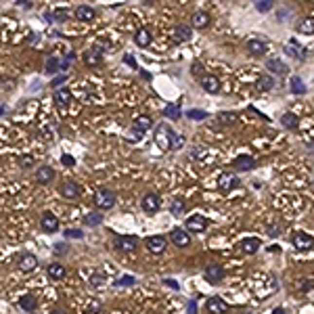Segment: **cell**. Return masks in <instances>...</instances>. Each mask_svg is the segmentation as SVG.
<instances>
[{"label": "cell", "mask_w": 314, "mask_h": 314, "mask_svg": "<svg viewBox=\"0 0 314 314\" xmlns=\"http://www.w3.org/2000/svg\"><path fill=\"white\" fill-rule=\"evenodd\" d=\"M193 36V27L191 25H185V23H180L174 27V32H172V40L174 42H186V40H191Z\"/></svg>", "instance_id": "obj_16"}, {"label": "cell", "mask_w": 314, "mask_h": 314, "mask_svg": "<svg viewBox=\"0 0 314 314\" xmlns=\"http://www.w3.org/2000/svg\"><path fill=\"white\" fill-rule=\"evenodd\" d=\"M90 285H92V287H103L105 285V275L103 272H94V275L90 277Z\"/></svg>", "instance_id": "obj_40"}, {"label": "cell", "mask_w": 314, "mask_h": 314, "mask_svg": "<svg viewBox=\"0 0 314 314\" xmlns=\"http://www.w3.org/2000/svg\"><path fill=\"white\" fill-rule=\"evenodd\" d=\"M0 82H2V78H0Z\"/></svg>", "instance_id": "obj_57"}, {"label": "cell", "mask_w": 314, "mask_h": 314, "mask_svg": "<svg viewBox=\"0 0 314 314\" xmlns=\"http://www.w3.org/2000/svg\"><path fill=\"white\" fill-rule=\"evenodd\" d=\"M103 61V53L96 48V51H88V53H84V63H86L88 67H94V65H99V63Z\"/></svg>", "instance_id": "obj_28"}, {"label": "cell", "mask_w": 314, "mask_h": 314, "mask_svg": "<svg viewBox=\"0 0 314 314\" xmlns=\"http://www.w3.org/2000/svg\"><path fill=\"white\" fill-rule=\"evenodd\" d=\"M283 230V226H268V233H270V237H277L278 233Z\"/></svg>", "instance_id": "obj_51"}, {"label": "cell", "mask_w": 314, "mask_h": 314, "mask_svg": "<svg viewBox=\"0 0 314 314\" xmlns=\"http://www.w3.org/2000/svg\"><path fill=\"white\" fill-rule=\"evenodd\" d=\"M260 245H262L260 239H256V237H247V239L241 243V251L243 254H247V256H254L256 251L260 249Z\"/></svg>", "instance_id": "obj_25"}, {"label": "cell", "mask_w": 314, "mask_h": 314, "mask_svg": "<svg viewBox=\"0 0 314 314\" xmlns=\"http://www.w3.org/2000/svg\"><path fill=\"white\" fill-rule=\"evenodd\" d=\"M170 241L176 247H188L191 245V237H188V230H185V228H172Z\"/></svg>", "instance_id": "obj_12"}, {"label": "cell", "mask_w": 314, "mask_h": 314, "mask_svg": "<svg viewBox=\"0 0 314 314\" xmlns=\"http://www.w3.org/2000/svg\"><path fill=\"white\" fill-rule=\"evenodd\" d=\"M186 117H191V120H205V117H207V111L191 109V111H186Z\"/></svg>", "instance_id": "obj_41"}, {"label": "cell", "mask_w": 314, "mask_h": 314, "mask_svg": "<svg viewBox=\"0 0 314 314\" xmlns=\"http://www.w3.org/2000/svg\"><path fill=\"white\" fill-rule=\"evenodd\" d=\"M291 90H293V92H296V94H304V92H306L304 82L299 80V78H296V75H293V78H291Z\"/></svg>", "instance_id": "obj_36"}, {"label": "cell", "mask_w": 314, "mask_h": 314, "mask_svg": "<svg viewBox=\"0 0 314 314\" xmlns=\"http://www.w3.org/2000/svg\"><path fill=\"white\" fill-rule=\"evenodd\" d=\"M61 195L65 199H75V197H80V193H82V186L78 183H74V180H65V183L61 185Z\"/></svg>", "instance_id": "obj_15"}, {"label": "cell", "mask_w": 314, "mask_h": 314, "mask_svg": "<svg viewBox=\"0 0 314 314\" xmlns=\"http://www.w3.org/2000/svg\"><path fill=\"white\" fill-rule=\"evenodd\" d=\"M63 237H67V239H82L84 233L80 228H65L63 230Z\"/></svg>", "instance_id": "obj_38"}, {"label": "cell", "mask_w": 314, "mask_h": 314, "mask_svg": "<svg viewBox=\"0 0 314 314\" xmlns=\"http://www.w3.org/2000/svg\"><path fill=\"white\" fill-rule=\"evenodd\" d=\"M272 314H285V310L283 308H275V310H272Z\"/></svg>", "instance_id": "obj_55"}, {"label": "cell", "mask_w": 314, "mask_h": 314, "mask_svg": "<svg viewBox=\"0 0 314 314\" xmlns=\"http://www.w3.org/2000/svg\"><path fill=\"white\" fill-rule=\"evenodd\" d=\"M138 247V239L134 235H122V237H115L113 241V249L120 251V254H130Z\"/></svg>", "instance_id": "obj_2"}, {"label": "cell", "mask_w": 314, "mask_h": 314, "mask_svg": "<svg viewBox=\"0 0 314 314\" xmlns=\"http://www.w3.org/2000/svg\"><path fill=\"white\" fill-rule=\"evenodd\" d=\"M153 126V120L149 115H141V117H136L134 122H132V130H136V132H141V134H145L147 130H149Z\"/></svg>", "instance_id": "obj_27"}, {"label": "cell", "mask_w": 314, "mask_h": 314, "mask_svg": "<svg viewBox=\"0 0 314 314\" xmlns=\"http://www.w3.org/2000/svg\"><path fill=\"white\" fill-rule=\"evenodd\" d=\"M40 226L44 233H57L59 230V218L53 212H44L40 216Z\"/></svg>", "instance_id": "obj_9"}, {"label": "cell", "mask_w": 314, "mask_h": 314, "mask_svg": "<svg viewBox=\"0 0 314 314\" xmlns=\"http://www.w3.org/2000/svg\"><path fill=\"white\" fill-rule=\"evenodd\" d=\"M101 220H103L101 212H88L86 216H84V224L86 226H99Z\"/></svg>", "instance_id": "obj_32"}, {"label": "cell", "mask_w": 314, "mask_h": 314, "mask_svg": "<svg viewBox=\"0 0 314 314\" xmlns=\"http://www.w3.org/2000/svg\"><path fill=\"white\" fill-rule=\"evenodd\" d=\"M164 283L167 285V287H172V289H178V283L172 281V278H164Z\"/></svg>", "instance_id": "obj_53"}, {"label": "cell", "mask_w": 314, "mask_h": 314, "mask_svg": "<svg viewBox=\"0 0 314 314\" xmlns=\"http://www.w3.org/2000/svg\"><path fill=\"white\" fill-rule=\"evenodd\" d=\"M164 115L167 120H178L180 117V105L178 103H167L164 107Z\"/></svg>", "instance_id": "obj_30"}, {"label": "cell", "mask_w": 314, "mask_h": 314, "mask_svg": "<svg viewBox=\"0 0 314 314\" xmlns=\"http://www.w3.org/2000/svg\"><path fill=\"white\" fill-rule=\"evenodd\" d=\"M291 245L297 251H308L314 247V239L308 233H304V230H296V233L291 235Z\"/></svg>", "instance_id": "obj_3"}, {"label": "cell", "mask_w": 314, "mask_h": 314, "mask_svg": "<svg viewBox=\"0 0 314 314\" xmlns=\"http://www.w3.org/2000/svg\"><path fill=\"white\" fill-rule=\"evenodd\" d=\"M61 164L67 166V167H72V166H75V159L72 155H61Z\"/></svg>", "instance_id": "obj_47"}, {"label": "cell", "mask_w": 314, "mask_h": 314, "mask_svg": "<svg viewBox=\"0 0 314 314\" xmlns=\"http://www.w3.org/2000/svg\"><path fill=\"white\" fill-rule=\"evenodd\" d=\"M266 65H268V69H270V72H275V74H281V75H285V74L289 72V67L285 65L283 61H278V59H270V61L266 63Z\"/></svg>", "instance_id": "obj_31"}, {"label": "cell", "mask_w": 314, "mask_h": 314, "mask_svg": "<svg viewBox=\"0 0 314 314\" xmlns=\"http://www.w3.org/2000/svg\"><path fill=\"white\" fill-rule=\"evenodd\" d=\"M296 27L299 34H314V17H304Z\"/></svg>", "instance_id": "obj_29"}, {"label": "cell", "mask_w": 314, "mask_h": 314, "mask_svg": "<svg viewBox=\"0 0 314 314\" xmlns=\"http://www.w3.org/2000/svg\"><path fill=\"white\" fill-rule=\"evenodd\" d=\"M205 310H207L209 314H226V312H228V304H226L220 296H214V297L207 299Z\"/></svg>", "instance_id": "obj_11"}, {"label": "cell", "mask_w": 314, "mask_h": 314, "mask_svg": "<svg viewBox=\"0 0 314 314\" xmlns=\"http://www.w3.org/2000/svg\"><path fill=\"white\" fill-rule=\"evenodd\" d=\"M233 167H235L237 172H247V170H254V167H256V159L251 157V155H247V153H243V155L235 157Z\"/></svg>", "instance_id": "obj_14"}, {"label": "cell", "mask_w": 314, "mask_h": 314, "mask_svg": "<svg viewBox=\"0 0 314 314\" xmlns=\"http://www.w3.org/2000/svg\"><path fill=\"white\" fill-rule=\"evenodd\" d=\"M2 111H4V109H2V107H0V115H2Z\"/></svg>", "instance_id": "obj_56"}, {"label": "cell", "mask_w": 314, "mask_h": 314, "mask_svg": "<svg viewBox=\"0 0 314 314\" xmlns=\"http://www.w3.org/2000/svg\"><path fill=\"white\" fill-rule=\"evenodd\" d=\"M167 247V237H162V235H153L147 239V249L151 251V254H164Z\"/></svg>", "instance_id": "obj_10"}, {"label": "cell", "mask_w": 314, "mask_h": 314, "mask_svg": "<svg viewBox=\"0 0 314 314\" xmlns=\"http://www.w3.org/2000/svg\"><path fill=\"white\" fill-rule=\"evenodd\" d=\"M164 130H166V143H167V149H180V147H183L185 145V138L183 136H178L176 134V132H174L172 128H170V126H166L164 124Z\"/></svg>", "instance_id": "obj_17"}, {"label": "cell", "mask_w": 314, "mask_h": 314, "mask_svg": "<svg viewBox=\"0 0 314 314\" xmlns=\"http://www.w3.org/2000/svg\"><path fill=\"white\" fill-rule=\"evenodd\" d=\"M51 314H65V310H63V308H55V310H51Z\"/></svg>", "instance_id": "obj_54"}, {"label": "cell", "mask_w": 314, "mask_h": 314, "mask_svg": "<svg viewBox=\"0 0 314 314\" xmlns=\"http://www.w3.org/2000/svg\"><path fill=\"white\" fill-rule=\"evenodd\" d=\"M245 48H247L249 55H254V57H262V55L268 53V42L260 40V38H251V40H247Z\"/></svg>", "instance_id": "obj_8"}, {"label": "cell", "mask_w": 314, "mask_h": 314, "mask_svg": "<svg viewBox=\"0 0 314 314\" xmlns=\"http://www.w3.org/2000/svg\"><path fill=\"white\" fill-rule=\"evenodd\" d=\"M141 138H143V134H141V132H136V130H130V134H128V141L136 143V141H141Z\"/></svg>", "instance_id": "obj_48"}, {"label": "cell", "mask_w": 314, "mask_h": 314, "mask_svg": "<svg viewBox=\"0 0 314 314\" xmlns=\"http://www.w3.org/2000/svg\"><path fill=\"white\" fill-rule=\"evenodd\" d=\"M17 270L19 272H23V275H27V272H34L38 268V258L34 256V254H30V251H25V254H21L19 258H17Z\"/></svg>", "instance_id": "obj_5"}, {"label": "cell", "mask_w": 314, "mask_h": 314, "mask_svg": "<svg viewBox=\"0 0 314 314\" xmlns=\"http://www.w3.org/2000/svg\"><path fill=\"white\" fill-rule=\"evenodd\" d=\"M203 277H205V281L207 283H212V285H218L222 278H224V270H222L220 266H207L203 270Z\"/></svg>", "instance_id": "obj_20"}, {"label": "cell", "mask_w": 314, "mask_h": 314, "mask_svg": "<svg viewBox=\"0 0 314 314\" xmlns=\"http://www.w3.org/2000/svg\"><path fill=\"white\" fill-rule=\"evenodd\" d=\"M185 209H186V205H185V199H176L172 203V214L174 216H180V214H185Z\"/></svg>", "instance_id": "obj_39"}, {"label": "cell", "mask_w": 314, "mask_h": 314, "mask_svg": "<svg viewBox=\"0 0 314 314\" xmlns=\"http://www.w3.org/2000/svg\"><path fill=\"white\" fill-rule=\"evenodd\" d=\"M212 23V17H209V13L205 11H197L193 13V27H197V30H205Z\"/></svg>", "instance_id": "obj_22"}, {"label": "cell", "mask_w": 314, "mask_h": 314, "mask_svg": "<svg viewBox=\"0 0 314 314\" xmlns=\"http://www.w3.org/2000/svg\"><path fill=\"white\" fill-rule=\"evenodd\" d=\"M272 78H268V75H264V78H260V82H258V88L260 90H270L272 88Z\"/></svg>", "instance_id": "obj_42"}, {"label": "cell", "mask_w": 314, "mask_h": 314, "mask_svg": "<svg viewBox=\"0 0 314 314\" xmlns=\"http://www.w3.org/2000/svg\"><path fill=\"white\" fill-rule=\"evenodd\" d=\"M151 40H153V36H151V32L147 30V27H141V30L134 34V42H136V46H141V48H147V46H149Z\"/></svg>", "instance_id": "obj_26"}, {"label": "cell", "mask_w": 314, "mask_h": 314, "mask_svg": "<svg viewBox=\"0 0 314 314\" xmlns=\"http://www.w3.org/2000/svg\"><path fill=\"white\" fill-rule=\"evenodd\" d=\"M199 82H201V86H203L205 92H209V94H218V92H220V80L216 78V75H212V74H203V75L199 78Z\"/></svg>", "instance_id": "obj_13"}, {"label": "cell", "mask_w": 314, "mask_h": 314, "mask_svg": "<svg viewBox=\"0 0 314 314\" xmlns=\"http://www.w3.org/2000/svg\"><path fill=\"white\" fill-rule=\"evenodd\" d=\"M55 176H57V174H55V170L51 166H40L36 170V180L40 185H51L55 180Z\"/></svg>", "instance_id": "obj_18"}, {"label": "cell", "mask_w": 314, "mask_h": 314, "mask_svg": "<svg viewBox=\"0 0 314 314\" xmlns=\"http://www.w3.org/2000/svg\"><path fill=\"white\" fill-rule=\"evenodd\" d=\"M193 75H199V78L203 75V67H201L199 63H195V65H193Z\"/></svg>", "instance_id": "obj_49"}, {"label": "cell", "mask_w": 314, "mask_h": 314, "mask_svg": "<svg viewBox=\"0 0 314 314\" xmlns=\"http://www.w3.org/2000/svg\"><path fill=\"white\" fill-rule=\"evenodd\" d=\"M61 59L57 57H48L46 59V74H61Z\"/></svg>", "instance_id": "obj_33"}, {"label": "cell", "mask_w": 314, "mask_h": 314, "mask_svg": "<svg viewBox=\"0 0 314 314\" xmlns=\"http://www.w3.org/2000/svg\"><path fill=\"white\" fill-rule=\"evenodd\" d=\"M117 203V195L111 191V188H99L94 193V205L99 212H107Z\"/></svg>", "instance_id": "obj_1"}, {"label": "cell", "mask_w": 314, "mask_h": 314, "mask_svg": "<svg viewBox=\"0 0 314 314\" xmlns=\"http://www.w3.org/2000/svg\"><path fill=\"white\" fill-rule=\"evenodd\" d=\"M237 122V113H228V111H222V113H218V124L222 126H230Z\"/></svg>", "instance_id": "obj_35"}, {"label": "cell", "mask_w": 314, "mask_h": 314, "mask_svg": "<svg viewBox=\"0 0 314 314\" xmlns=\"http://www.w3.org/2000/svg\"><path fill=\"white\" fill-rule=\"evenodd\" d=\"M241 185L239 176H237L235 172H222L218 176V188L220 191H233V188H237Z\"/></svg>", "instance_id": "obj_6"}, {"label": "cell", "mask_w": 314, "mask_h": 314, "mask_svg": "<svg viewBox=\"0 0 314 314\" xmlns=\"http://www.w3.org/2000/svg\"><path fill=\"white\" fill-rule=\"evenodd\" d=\"M256 9L260 13H266V11L272 9V2H270V0H260V2H256Z\"/></svg>", "instance_id": "obj_44"}, {"label": "cell", "mask_w": 314, "mask_h": 314, "mask_svg": "<svg viewBox=\"0 0 314 314\" xmlns=\"http://www.w3.org/2000/svg\"><path fill=\"white\" fill-rule=\"evenodd\" d=\"M281 124H283L287 130H296V128H297V115H296V113H285V115L281 117Z\"/></svg>", "instance_id": "obj_34"}, {"label": "cell", "mask_w": 314, "mask_h": 314, "mask_svg": "<svg viewBox=\"0 0 314 314\" xmlns=\"http://www.w3.org/2000/svg\"><path fill=\"white\" fill-rule=\"evenodd\" d=\"M72 92H69V88H59V90H55L53 92V101L59 105V107H65V105L72 103Z\"/></svg>", "instance_id": "obj_24"}, {"label": "cell", "mask_w": 314, "mask_h": 314, "mask_svg": "<svg viewBox=\"0 0 314 314\" xmlns=\"http://www.w3.org/2000/svg\"><path fill=\"white\" fill-rule=\"evenodd\" d=\"M124 63H126V65H130V67L136 69V61H134V57H130V55H126V57H124Z\"/></svg>", "instance_id": "obj_50"}, {"label": "cell", "mask_w": 314, "mask_h": 314, "mask_svg": "<svg viewBox=\"0 0 314 314\" xmlns=\"http://www.w3.org/2000/svg\"><path fill=\"white\" fill-rule=\"evenodd\" d=\"M34 164H36V162H34L32 155H21L19 157V167H21V170H30V167H34Z\"/></svg>", "instance_id": "obj_37"}, {"label": "cell", "mask_w": 314, "mask_h": 314, "mask_svg": "<svg viewBox=\"0 0 314 314\" xmlns=\"http://www.w3.org/2000/svg\"><path fill=\"white\" fill-rule=\"evenodd\" d=\"M32 314H34V312H32Z\"/></svg>", "instance_id": "obj_58"}, {"label": "cell", "mask_w": 314, "mask_h": 314, "mask_svg": "<svg viewBox=\"0 0 314 314\" xmlns=\"http://www.w3.org/2000/svg\"><path fill=\"white\" fill-rule=\"evenodd\" d=\"M46 275L53 278V281H63L65 278V275H67V270H65V266L63 264H59V262H51L46 266Z\"/></svg>", "instance_id": "obj_19"}, {"label": "cell", "mask_w": 314, "mask_h": 314, "mask_svg": "<svg viewBox=\"0 0 314 314\" xmlns=\"http://www.w3.org/2000/svg\"><path fill=\"white\" fill-rule=\"evenodd\" d=\"M186 314H197V302H188V312Z\"/></svg>", "instance_id": "obj_52"}, {"label": "cell", "mask_w": 314, "mask_h": 314, "mask_svg": "<svg viewBox=\"0 0 314 314\" xmlns=\"http://www.w3.org/2000/svg\"><path fill=\"white\" fill-rule=\"evenodd\" d=\"M136 278L134 277H122L120 281H115V287H128V285H134Z\"/></svg>", "instance_id": "obj_43"}, {"label": "cell", "mask_w": 314, "mask_h": 314, "mask_svg": "<svg viewBox=\"0 0 314 314\" xmlns=\"http://www.w3.org/2000/svg\"><path fill=\"white\" fill-rule=\"evenodd\" d=\"M67 17H69V13L65 9H57V11H55V21H61V23H63V21H67Z\"/></svg>", "instance_id": "obj_46"}, {"label": "cell", "mask_w": 314, "mask_h": 314, "mask_svg": "<svg viewBox=\"0 0 314 314\" xmlns=\"http://www.w3.org/2000/svg\"><path fill=\"white\" fill-rule=\"evenodd\" d=\"M185 224H186V230H191V233H203L209 224V220L205 218V216L195 214V216H188V220L185 222Z\"/></svg>", "instance_id": "obj_7"}, {"label": "cell", "mask_w": 314, "mask_h": 314, "mask_svg": "<svg viewBox=\"0 0 314 314\" xmlns=\"http://www.w3.org/2000/svg\"><path fill=\"white\" fill-rule=\"evenodd\" d=\"M19 308L23 310L25 314H32L34 310L38 308V299L34 296H30V293H27V296H21L19 297Z\"/></svg>", "instance_id": "obj_23"}, {"label": "cell", "mask_w": 314, "mask_h": 314, "mask_svg": "<svg viewBox=\"0 0 314 314\" xmlns=\"http://www.w3.org/2000/svg\"><path fill=\"white\" fill-rule=\"evenodd\" d=\"M65 80H67V75H65V74H59L57 78H55V80L51 82V86H53L55 90H59V88H61V84H65Z\"/></svg>", "instance_id": "obj_45"}, {"label": "cell", "mask_w": 314, "mask_h": 314, "mask_svg": "<svg viewBox=\"0 0 314 314\" xmlns=\"http://www.w3.org/2000/svg\"><path fill=\"white\" fill-rule=\"evenodd\" d=\"M75 17H78V21L90 23L92 19H96V11L92 9V6H88V4H80L78 9H75Z\"/></svg>", "instance_id": "obj_21"}, {"label": "cell", "mask_w": 314, "mask_h": 314, "mask_svg": "<svg viewBox=\"0 0 314 314\" xmlns=\"http://www.w3.org/2000/svg\"><path fill=\"white\" fill-rule=\"evenodd\" d=\"M141 207L145 214H157L162 209V197L157 193H147L141 199Z\"/></svg>", "instance_id": "obj_4"}]
</instances>
